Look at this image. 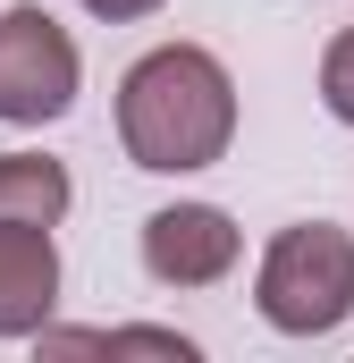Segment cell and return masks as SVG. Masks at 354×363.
<instances>
[{"mask_svg": "<svg viewBox=\"0 0 354 363\" xmlns=\"http://www.w3.org/2000/svg\"><path fill=\"white\" fill-rule=\"evenodd\" d=\"M42 355H169V363H194V338H177V330H42Z\"/></svg>", "mask_w": 354, "mask_h": 363, "instance_id": "7", "label": "cell"}, {"mask_svg": "<svg viewBox=\"0 0 354 363\" xmlns=\"http://www.w3.org/2000/svg\"><path fill=\"white\" fill-rule=\"evenodd\" d=\"M68 169L51 152H0V220H34V228H59L68 220Z\"/></svg>", "mask_w": 354, "mask_h": 363, "instance_id": "6", "label": "cell"}, {"mask_svg": "<svg viewBox=\"0 0 354 363\" xmlns=\"http://www.w3.org/2000/svg\"><path fill=\"white\" fill-rule=\"evenodd\" d=\"M253 304H262L270 330L287 338H321L354 313V228L338 220H295L278 228L253 271Z\"/></svg>", "mask_w": 354, "mask_h": 363, "instance_id": "2", "label": "cell"}, {"mask_svg": "<svg viewBox=\"0 0 354 363\" xmlns=\"http://www.w3.org/2000/svg\"><path fill=\"white\" fill-rule=\"evenodd\" d=\"M76 9H93V17H110V26H127V17H152L161 0H76Z\"/></svg>", "mask_w": 354, "mask_h": 363, "instance_id": "9", "label": "cell"}, {"mask_svg": "<svg viewBox=\"0 0 354 363\" xmlns=\"http://www.w3.org/2000/svg\"><path fill=\"white\" fill-rule=\"evenodd\" d=\"M321 101H329V118H338V127H354V26L321 51Z\"/></svg>", "mask_w": 354, "mask_h": 363, "instance_id": "8", "label": "cell"}, {"mask_svg": "<svg viewBox=\"0 0 354 363\" xmlns=\"http://www.w3.org/2000/svg\"><path fill=\"white\" fill-rule=\"evenodd\" d=\"M236 254H245V237L219 203H169L144 220V271L161 287H219L236 271Z\"/></svg>", "mask_w": 354, "mask_h": 363, "instance_id": "4", "label": "cell"}, {"mask_svg": "<svg viewBox=\"0 0 354 363\" xmlns=\"http://www.w3.org/2000/svg\"><path fill=\"white\" fill-rule=\"evenodd\" d=\"M118 144L135 169H211L236 144V85L202 43H161L118 77Z\"/></svg>", "mask_w": 354, "mask_h": 363, "instance_id": "1", "label": "cell"}, {"mask_svg": "<svg viewBox=\"0 0 354 363\" xmlns=\"http://www.w3.org/2000/svg\"><path fill=\"white\" fill-rule=\"evenodd\" d=\"M59 304V245L34 220H0V338H42Z\"/></svg>", "mask_w": 354, "mask_h": 363, "instance_id": "5", "label": "cell"}, {"mask_svg": "<svg viewBox=\"0 0 354 363\" xmlns=\"http://www.w3.org/2000/svg\"><path fill=\"white\" fill-rule=\"evenodd\" d=\"M76 85H85V60L68 43V26L34 0L0 9V118L8 127H51L76 110Z\"/></svg>", "mask_w": 354, "mask_h": 363, "instance_id": "3", "label": "cell"}]
</instances>
